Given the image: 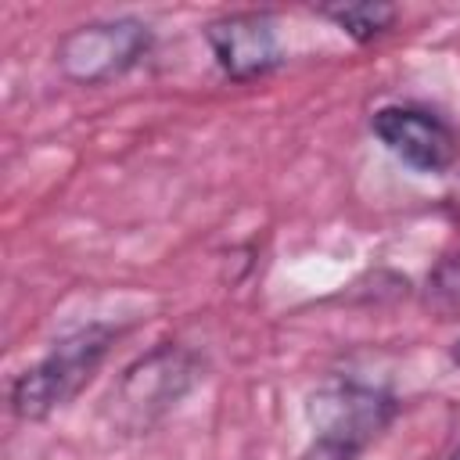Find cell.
Returning <instances> with one entry per match:
<instances>
[{
	"label": "cell",
	"mask_w": 460,
	"mask_h": 460,
	"mask_svg": "<svg viewBox=\"0 0 460 460\" xmlns=\"http://www.w3.org/2000/svg\"><path fill=\"white\" fill-rule=\"evenodd\" d=\"M201 381H205L201 352H194L183 341H158L119 374V381L104 399V417L122 435H147Z\"/></svg>",
	"instance_id": "6da1fadb"
},
{
	"label": "cell",
	"mask_w": 460,
	"mask_h": 460,
	"mask_svg": "<svg viewBox=\"0 0 460 460\" xmlns=\"http://www.w3.org/2000/svg\"><path fill=\"white\" fill-rule=\"evenodd\" d=\"M119 334L122 327L115 323H86L58 338L32 367L11 377L7 385L11 413L18 420H47L50 413L65 410L93 381V374L108 359Z\"/></svg>",
	"instance_id": "7a4b0ae2"
},
{
	"label": "cell",
	"mask_w": 460,
	"mask_h": 460,
	"mask_svg": "<svg viewBox=\"0 0 460 460\" xmlns=\"http://www.w3.org/2000/svg\"><path fill=\"white\" fill-rule=\"evenodd\" d=\"M305 424L313 442L345 456L359 460L399 417V399L367 381H327L305 395Z\"/></svg>",
	"instance_id": "3957f363"
},
{
	"label": "cell",
	"mask_w": 460,
	"mask_h": 460,
	"mask_svg": "<svg viewBox=\"0 0 460 460\" xmlns=\"http://www.w3.org/2000/svg\"><path fill=\"white\" fill-rule=\"evenodd\" d=\"M155 32L133 14L93 18L68 29L54 47L58 72L75 86H104L151 54Z\"/></svg>",
	"instance_id": "277c9868"
},
{
	"label": "cell",
	"mask_w": 460,
	"mask_h": 460,
	"mask_svg": "<svg viewBox=\"0 0 460 460\" xmlns=\"http://www.w3.org/2000/svg\"><path fill=\"white\" fill-rule=\"evenodd\" d=\"M370 133L392 158H399L413 172L438 176L460 158L456 129L424 104H381L370 115Z\"/></svg>",
	"instance_id": "5b68a950"
},
{
	"label": "cell",
	"mask_w": 460,
	"mask_h": 460,
	"mask_svg": "<svg viewBox=\"0 0 460 460\" xmlns=\"http://www.w3.org/2000/svg\"><path fill=\"white\" fill-rule=\"evenodd\" d=\"M212 61L234 83H255L284 65L280 25L273 11H226L201 29Z\"/></svg>",
	"instance_id": "8992f818"
},
{
	"label": "cell",
	"mask_w": 460,
	"mask_h": 460,
	"mask_svg": "<svg viewBox=\"0 0 460 460\" xmlns=\"http://www.w3.org/2000/svg\"><path fill=\"white\" fill-rule=\"evenodd\" d=\"M316 14L334 22L349 40L374 43V40H381L395 25L399 7L395 4H381V0H359V4H327Z\"/></svg>",
	"instance_id": "52a82bcc"
},
{
	"label": "cell",
	"mask_w": 460,
	"mask_h": 460,
	"mask_svg": "<svg viewBox=\"0 0 460 460\" xmlns=\"http://www.w3.org/2000/svg\"><path fill=\"white\" fill-rule=\"evenodd\" d=\"M420 309L438 323L460 320V248L435 259V266L424 273Z\"/></svg>",
	"instance_id": "ba28073f"
},
{
	"label": "cell",
	"mask_w": 460,
	"mask_h": 460,
	"mask_svg": "<svg viewBox=\"0 0 460 460\" xmlns=\"http://www.w3.org/2000/svg\"><path fill=\"white\" fill-rule=\"evenodd\" d=\"M446 205H449V212H453V219L460 223V176H456V183H453V190L446 194Z\"/></svg>",
	"instance_id": "9c48e42d"
},
{
	"label": "cell",
	"mask_w": 460,
	"mask_h": 460,
	"mask_svg": "<svg viewBox=\"0 0 460 460\" xmlns=\"http://www.w3.org/2000/svg\"><path fill=\"white\" fill-rule=\"evenodd\" d=\"M449 356H453V363H460V338L453 341V349H449Z\"/></svg>",
	"instance_id": "30bf717a"
},
{
	"label": "cell",
	"mask_w": 460,
	"mask_h": 460,
	"mask_svg": "<svg viewBox=\"0 0 460 460\" xmlns=\"http://www.w3.org/2000/svg\"><path fill=\"white\" fill-rule=\"evenodd\" d=\"M449 460H460V442L453 446V453H449Z\"/></svg>",
	"instance_id": "8fae6325"
}]
</instances>
